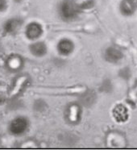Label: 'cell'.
<instances>
[{
    "mask_svg": "<svg viewBox=\"0 0 137 150\" xmlns=\"http://www.w3.org/2000/svg\"><path fill=\"white\" fill-rule=\"evenodd\" d=\"M73 49V45L68 40H62L58 45L59 52L61 53L62 55H68L72 52Z\"/></svg>",
    "mask_w": 137,
    "mask_h": 150,
    "instance_id": "1",
    "label": "cell"
},
{
    "mask_svg": "<svg viewBox=\"0 0 137 150\" xmlns=\"http://www.w3.org/2000/svg\"><path fill=\"white\" fill-rule=\"evenodd\" d=\"M62 16L65 19H72L76 16L77 10L74 6L71 4H65L62 7Z\"/></svg>",
    "mask_w": 137,
    "mask_h": 150,
    "instance_id": "2",
    "label": "cell"
},
{
    "mask_svg": "<svg viewBox=\"0 0 137 150\" xmlns=\"http://www.w3.org/2000/svg\"><path fill=\"white\" fill-rule=\"evenodd\" d=\"M114 118L119 121H124L127 118V109L123 105H119L114 110Z\"/></svg>",
    "mask_w": 137,
    "mask_h": 150,
    "instance_id": "3",
    "label": "cell"
},
{
    "mask_svg": "<svg viewBox=\"0 0 137 150\" xmlns=\"http://www.w3.org/2000/svg\"><path fill=\"white\" fill-rule=\"evenodd\" d=\"M106 57L109 62H118L122 57V52L118 49L111 48L106 52Z\"/></svg>",
    "mask_w": 137,
    "mask_h": 150,
    "instance_id": "4",
    "label": "cell"
},
{
    "mask_svg": "<svg viewBox=\"0 0 137 150\" xmlns=\"http://www.w3.org/2000/svg\"><path fill=\"white\" fill-rule=\"evenodd\" d=\"M41 32H42L41 28L37 23L30 24L27 30L28 36H29L30 38H37L41 34Z\"/></svg>",
    "mask_w": 137,
    "mask_h": 150,
    "instance_id": "5",
    "label": "cell"
},
{
    "mask_svg": "<svg viewBox=\"0 0 137 150\" xmlns=\"http://www.w3.org/2000/svg\"><path fill=\"white\" fill-rule=\"evenodd\" d=\"M26 121L23 120V119H18L12 124L11 129H12L14 132L20 133V132H22L23 131H24V129L26 128Z\"/></svg>",
    "mask_w": 137,
    "mask_h": 150,
    "instance_id": "6",
    "label": "cell"
},
{
    "mask_svg": "<svg viewBox=\"0 0 137 150\" xmlns=\"http://www.w3.org/2000/svg\"><path fill=\"white\" fill-rule=\"evenodd\" d=\"M32 51L35 55L41 56L46 52V47L42 43H36L32 46Z\"/></svg>",
    "mask_w": 137,
    "mask_h": 150,
    "instance_id": "7",
    "label": "cell"
}]
</instances>
